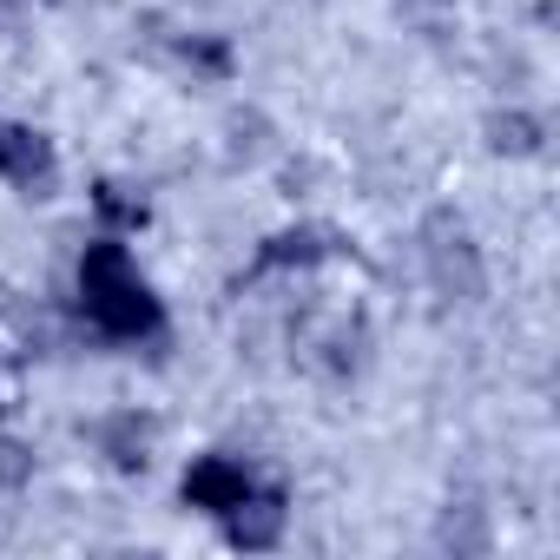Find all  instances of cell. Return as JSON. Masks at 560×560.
<instances>
[{
    "label": "cell",
    "mask_w": 560,
    "mask_h": 560,
    "mask_svg": "<svg viewBox=\"0 0 560 560\" xmlns=\"http://www.w3.org/2000/svg\"><path fill=\"white\" fill-rule=\"evenodd\" d=\"M80 298H86V317L106 337H145V330H159V304L139 284V270L126 264L119 244H86V257H80Z\"/></svg>",
    "instance_id": "obj_1"
},
{
    "label": "cell",
    "mask_w": 560,
    "mask_h": 560,
    "mask_svg": "<svg viewBox=\"0 0 560 560\" xmlns=\"http://www.w3.org/2000/svg\"><path fill=\"white\" fill-rule=\"evenodd\" d=\"M422 250H429V270H435V284L448 298H481V257H475L468 224L455 211H435L422 224Z\"/></svg>",
    "instance_id": "obj_2"
},
{
    "label": "cell",
    "mask_w": 560,
    "mask_h": 560,
    "mask_svg": "<svg viewBox=\"0 0 560 560\" xmlns=\"http://www.w3.org/2000/svg\"><path fill=\"white\" fill-rule=\"evenodd\" d=\"M250 494V475L231 462V455H205V462H191L185 468V501L191 508H211V514H224L231 501H244Z\"/></svg>",
    "instance_id": "obj_3"
},
{
    "label": "cell",
    "mask_w": 560,
    "mask_h": 560,
    "mask_svg": "<svg viewBox=\"0 0 560 560\" xmlns=\"http://www.w3.org/2000/svg\"><path fill=\"white\" fill-rule=\"evenodd\" d=\"M0 172H8L14 185H27V191H47V178H54V145H47V132L8 126V132H0Z\"/></svg>",
    "instance_id": "obj_4"
},
{
    "label": "cell",
    "mask_w": 560,
    "mask_h": 560,
    "mask_svg": "<svg viewBox=\"0 0 560 560\" xmlns=\"http://www.w3.org/2000/svg\"><path fill=\"white\" fill-rule=\"evenodd\" d=\"M224 534L231 547H277L284 534V494H244L224 508Z\"/></svg>",
    "instance_id": "obj_5"
},
{
    "label": "cell",
    "mask_w": 560,
    "mask_h": 560,
    "mask_svg": "<svg viewBox=\"0 0 560 560\" xmlns=\"http://www.w3.org/2000/svg\"><path fill=\"white\" fill-rule=\"evenodd\" d=\"M330 250V231H277L257 250V270H291V264H317Z\"/></svg>",
    "instance_id": "obj_6"
},
{
    "label": "cell",
    "mask_w": 560,
    "mask_h": 560,
    "mask_svg": "<svg viewBox=\"0 0 560 560\" xmlns=\"http://www.w3.org/2000/svg\"><path fill=\"white\" fill-rule=\"evenodd\" d=\"M106 455H113V468H145L152 462V422L145 416L106 422Z\"/></svg>",
    "instance_id": "obj_7"
},
{
    "label": "cell",
    "mask_w": 560,
    "mask_h": 560,
    "mask_svg": "<svg viewBox=\"0 0 560 560\" xmlns=\"http://www.w3.org/2000/svg\"><path fill=\"white\" fill-rule=\"evenodd\" d=\"M488 145L508 152V159H527V152H540V119L534 113H494L488 119Z\"/></svg>",
    "instance_id": "obj_8"
},
{
    "label": "cell",
    "mask_w": 560,
    "mask_h": 560,
    "mask_svg": "<svg viewBox=\"0 0 560 560\" xmlns=\"http://www.w3.org/2000/svg\"><path fill=\"white\" fill-rule=\"evenodd\" d=\"M93 205H100V218L119 224V231H139V224H145V198H139L132 185H113V178H106V185L93 191Z\"/></svg>",
    "instance_id": "obj_9"
},
{
    "label": "cell",
    "mask_w": 560,
    "mask_h": 560,
    "mask_svg": "<svg viewBox=\"0 0 560 560\" xmlns=\"http://www.w3.org/2000/svg\"><path fill=\"white\" fill-rule=\"evenodd\" d=\"M0 481H8V488H27L34 481V455L21 442H0Z\"/></svg>",
    "instance_id": "obj_10"
},
{
    "label": "cell",
    "mask_w": 560,
    "mask_h": 560,
    "mask_svg": "<svg viewBox=\"0 0 560 560\" xmlns=\"http://www.w3.org/2000/svg\"><path fill=\"white\" fill-rule=\"evenodd\" d=\"M185 60H191L198 73H224V67H231V54H224L218 40H191V47H185Z\"/></svg>",
    "instance_id": "obj_11"
},
{
    "label": "cell",
    "mask_w": 560,
    "mask_h": 560,
    "mask_svg": "<svg viewBox=\"0 0 560 560\" xmlns=\"http://www.w3.org/2000/svg\"><path fill=\"white\" fill-rule=\"evenodd\" d=\"M8 14H14V0H0V21H8Z\"/></svg>",
    "instance_id": "obj_12"
}]
</instances>
